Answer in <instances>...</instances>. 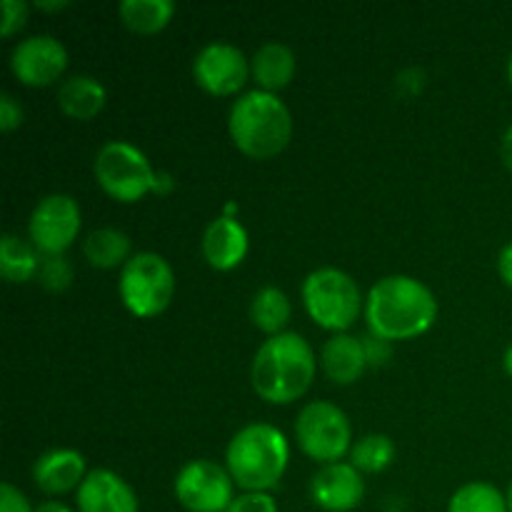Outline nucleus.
<instances>
[{"label":"nucleus","mask_w":512,"mask_h":512,"mask_svg":"<svg viewBox=\"0 0 512 512\" xmlns=\"http://www.w3.org/2000/svg\"><path fill=\"white\" fill-rule=\"evenodd\" d=\"M435 318V293L413 275H385L365 295L368 330L390 343L420 338L433 328Z\"/></svg>","instance_id":"nucleus-1"},{"label":"nucleus","mask_w":512,"mask_h":512,"mask_svg":"<svg viewBox=\"0 0 512 512\" xmlns=\"http://www.w3.org/2000/svg\"><path fill=\"white\" fill-rule=\"evenodd\" d=\"M318 373V358L300 333L273 335L258 348L250 368L253 390L270 405H290L303 398Z\"/></svg>","instance_id":"nucleus-2"},{"label":"nucleus","mask_w":512,"mask_h":512,"mask_svg":"<svg viewBox=\"0 0 512 512\" xmlns=\"http://www.w3.org/2000/svg\"><path fill=\"white\" fill-rule=\"evenodd\" d=\"M228 133L243 155L270 160L288 148L293 138V115L278 95L255 88L238 95L230 105Z\"/></svg>","instance_id":"nucleus-3"},{"label":"nucleus","mask_w":512,"mask_h":512,"mask_svg":"<svg viewBox=\"0 0 512 512\" xmlns=\"http://www.w3.org/2000/svg\"><path fill=\"white\" fill-rule=\"evenodd\" d=\"M288 463V438L270 423L245 425L225 448V468L243 493H270L283 480Z\"/></svg>","instance_id":"nucleus-4"},{"label":"nucleus","mask_w":512,"mask_h":512,"mask_svg":"<svg viewBox=\"0 0 512 512\" xmlns=\"http://www.w3.org/2000/svg\"><path fill=\"white\" fill-rule=\"evenodd\" d=\"M95 183L118 203H138L145 195L173 193L175 180L170 173L155 170L148 155L128 140H110L95 153Z\"/></svg>","instance_id":"nucleus-5"},{"label":"nucleus","mask_w":512,"mask_h":512,"mask_svg":"<svg viewBox=\"0 0 512 512\" xmlns=\"http://www.w3.org/2000/svg\"><path fill=\"white\" fill-rule=\"evenodd\" d=\"M305 313L328 333H348L365 313V298L353 275L340 268H318L308 273L300 288Z\"/></svg>","instance_id":"nucleus-6"},{"label":"nucleus","mask_w":512,"mask_h":512,"mask_svg":"<svg viewBox=\"0 0 512 512\" xmlns=\"http://www.w3.org/2000/svg\"><path fill=\"white\" fill-rule=\"evenodd\" d=\"M118 293L125 310L140 320L165 313L175 295V273L168 260L153 250L135 253L120 270Z\"/></svg>","instance_id":"nucleus-7"},{"label":"nucleus","mask_w":512,"mask_h":512,"mask_svg":"<svg viewBox=\"0 0 512 512\" xmlns=\"http://www.w3.org/2000/svg\"><path fill=\"white\" fill-rule=\"evenodd\" d=\"M295 440L310 460L323 465L343 463L353 448V425L345 410L328 400H313L295 420Z\"/></svg>","instance_id":"nucleus-8"},{"label":"nucleus","mask_w":512,"mask_h":512,"mask_svg":"<svg viewBox=\"0 0 512 512\" xmlns=\"http://www.w3.org/2000/svg\"><path fill=\"white\" fill-rule=\"evenodd\" d=\"M83 215L68 193H50L38 200L28 220V238L43 258L65 255L80 235Z\"/></svg>","instance_id":"nucleus-9"},{"label":"nucleus","mask_w":512,"mask_h":512,"mask_svg":"<svg viewBox=\"0 0 512 512\" xmlns=\"http://www.w3.org/2000/svg\"><path fill=\"white\" fill-rule=\"evenodd\" d=\"M173 493L188 512H225L235 500V483L225 465L200 458L178 470Z\"/></svg>","instance_id":"nucleus-10"},{"label":"nucleus","mask_w":512,"mask_h":512,"mask_svg":"<svg viewBox=\"0 0 512 512\" xmlns=\"http://www.w3.org/2000/svg\"><path fill=\"white\" fill-rule=\"evenodd\" d=\"M250 58L233 43L215 40L203 45L193 60V80L215 98H230L245 88L250 78Z\"/></svg>","instance_id":"nucleus-11"},{"label":"nucleus","mask_w":512,"mask_h":512,"mask_svg":"<svg viewBox=\"0 0 512 512\" xmlns=\"http://www.w3.org/2000/svg\"><path fill=\"white\" fill-rule=\"evenodd\" d=\"M68 68V50L55 35H30L10 53V70L28 88H48Z\"/></svg>","instance_id":"nucleus-12"},{"label":"nucleus","mask_w":512,"mask_h":512,"mask_svg":"<svg viewBox=\"0 0 512 512\" xmlns=\"http://www.w3.org/2000/svg\"><path fill=\"white\" fill-rule=\"evenodd\" d=\"M310 498L325 512H350L365 498V480L355 465H323L310 480Z\"/></svg>","instance_id":"nucleus-13"},{"label":"nucleus","mask_w":512,"mask_h":512,"mask_svg":"<svg viewBox=\"0 0 512 512\" xmlns=\"http://www.w3.org/2000/svg\"><path fill=\"white\" fill-rule=\"evenodd\" d=\"M80 512H140V503L128 480L113 470H90L75 493Z\"/></svg>","instance_id":"nucleus-14"},{"label":"nucleus","mask_w":512,"mask_h":512,"mask_svg":"<svg viewBox=\"0 0 512 512\" xmlns=\"http://www.w3.org/2000/svg\"><path fill=\"white\" fill-rule=\"evenodd\" d=\"M200 250H203V258L210 268L220 270V273H228V270L238 268L245 260V255H248V230L243 228V223L238 218L218 215V218L205 225Z\"/></svg>","instance_id":"nucleus-15"},{"label":"nucleus","mask_w":512,"mask_h":512,"mask_svg":"<svg viewBox=\"0 0 512 512\" xmlns=\"http://www.w3.org/2000/svg\"><path fill=\"white\" fill-rule=\"evenodd\" d=\"M85 478V458L73 448H53L33 463V483L45 495H65L70 490L78 493Z\"/></svg>","instance_id":"nucleus-16"},{"label":"nucleus","mask_w":512,"mask_h":512,"mask_svg":"<svg viewBox=\"0 0 512 512\" xmlns=\"http://www.w3.org/2000/svg\"><path fill=\"white\" fill-rule=\"evenodd\" d=\"M320 365H323V373L328 375V380H333L335 385L358 383L365 370L370 368L363 338H355L350 333L330 335L320 350Z\"/></svg>","instance_id":"nucleus-17"},{"label":"nucleus","mask_w":512,"mask_h":512,"mask_svg":"<svg viewBox=\"0 0 512 512\" xmlns=\"http://www.w3.org/2000/svg\"><path fill=\"white\" fill-rule=\"evenodd\" d=\"M295 70H298V60H295L293 48L278 43V40L260 45L250 58V73H253L258 88L265 93L278 95V90L288 88L290 80L295 78Z\"/></svg>","instance_id":"nucleus-18"},{"label":"nucleus","mask_w":512,"mask_h":512,"mask_svg":"<svg viewBox=\"0 0 512 512\" xmlns=\"http://www.w3.org/2000/svg\"><path fill=\"white\" fill-rule=\"evenodd\" d=\"M108 103V90L93 75H70L60 83L58 88V108L63 110L68 118L80 120H93L100 115V110Z\"/></svg>","instance_id":"nucleus-19"},{"label":"nucleus","mask_w":512,"mask_h":512,"mask_svg":"<svg viewBox=\"0 0 512 512\" xmlns=\"http://www.w3.org/2000/svg\"><path fill=\"white\" fill-rule=\"evenodd\" d=\"M83 255L93 268L113 270L128 263L130 255V238L128 233L118 228H95L85 235Z\"/></svg>","instance_id":"nucleus-20"},{"label":"nucleus","mask_w":512,"mask_h":512,"mask_svg":"<svg viewBox=\"0 0 512 512\" xmlns=\"http://www.w3.org/2000/svg\"><path fill=\"white\" fill-rule=\"evenodd\" d=\"M290 318H293L290 298L275 285H265L250 300V323L268 338L285 333Z\"/></svg>","instance_id":"nucleus-21"},{"label":"nucleus","mask_w":512,"mask_h":512,"mask_svg":"<svg viewBox=\"0 0 512 512\" xmlns=\"http://www.w3.org/2000/svg\"><path fill=\"white\" fill-rule=\"evenodd\" d=\"M40 263H43V258L33 243L13 233L3 235V240H0V275H3L5 283L18 285L38 278Z\"/></svg>","instance_id":"nucleus-22"},{"label":"nucleus","mask_w":512,"mask_h":512,"mask_svg":"<svg viewBox=\"0 0 512 512\" xmlns=\"http://www.w3.org/2000/svg\"><path fill=\"white\" fill-rule=\"evenodd\" d=\"M118 15L128 30L138 35H155L170 25L175 15L173 0H123Z\"/></svg>","instance_id":"nucleus-23"},{"label":"nucleus","mask_w":512,"mask_h":512,"mask_svg":"<svg viewBox=\"0 0 512 512\" xmlns=\"http://www.w3.org/2000/svg\"><path fill=\"white\" fill-rule=\"evenodd\" d=\"M395 455H398V448L390 435L370 433L355 440L348 463L355 465L360 473H383L395 463Z\"/></svg>","instance_id":"nucleus-24"},{"label":"nucleus","mask_w":512,"mask_h":512,"mask_svg":"<svg viewBox=\"0 0 512 512\" xmlns=\"http://www.w3.org/2000/svg\"><path fill=\"white\" fill-rule=\"evenodd\" d=\"M448 512H510L508 510V495L493 483L485 480H475V483H465L453 493L448 503Z\"/></svg>","instance_id":"nucleus-25"},{"label":"nucleus","mask_w":512,"mask_h":512,"mask_svg":"<svg viewBox=\"0 0 512 512\" xmlns=\"http://www.w3.org/2000/svg\"><path fill=\"white\" fill-rule=\"evenodd\" d=\"M38 280L43 288H48L50 293H63L73 283V265L68 263L65 255H55V258H43L40 263Z\"/></svg>","instance_id":"nucleus-26"},{"label":"nucleus","mask_w":512,"mask_h":512,"mask_svg":"<svg viewBox=\"0 0 512 512\" xmlns=\"http://www.w3.org/2000/svg\"><path fill=\"white\" fill-rule=\"evenodd\" d=\"M0 10H3V38H13L28 20L30 5L25 0H3Z\"/></svg>","instance_id":"nucleus-27"},{"label":"nucleus","mask_w":512,"mask_h":512,"mask_svg":"<svg viewBox=\"0 0 512 512\" xmlns=\"http://www.w3.org/2000/svg\"><path fill=\"white\" fill-rule=\"evenodd\" d=\"M225 512H278V503L270 493H240Z\"/></svg>","instance_id":"nucleus-28"},{"label":"nucleus","mask_w":512,"mask_h":512,"mask_svg":"<svg viewBox=\"0 0 512 512\" xmlns=\"http://www.w3.org/2000/svg\"><path fill=\"white\" fill-rule=\"evenodd\" d=\"M363 348L365 355H368L370 368H383V365H388L390 358H393V343L385 338H378V335L373 333L365 335Z\"/></svg>","instance_id":"nucleus-29"},{"label":"nucleus","mask_w":512,"mask_h":512,"mask_svg":"<svg viewBox=\"0 0 512 512\" xmlns=\"http://www.w3.org/2000/svg\"><path fill=\"white\" fill-rule=\"evenodd\" d=\"M23 108H20L18 100L13 98L10 93L0 95V130L3 133H13L23 125Z\"/></svg>","instance_id":"nucleus-30"},{"label":"nucleus","mask_w":512,"mask_h":512,"mask_svg":"<svg viewBox=\"0 0 512 512\" xmlns=\"http://www.w3.org/2000/svg\"><path fill=\"white\" fill-rule=\"evenodd\" d=\"M0 512H35V508L25 498V493H20V488H15L13 483H3L0 485Z\"/></svg>","instance_id":"nucleus-31"},{"label":"nucleus","mask_w":512,"mask_h":512,"mask_svg":"<svg viewBox=\"0 0 512 512\" xmlns=\"http://www.w3.org/2000/svg\"><path fill=\"white\" fill-rule=\"evenodd\" d=\"M498 273H500V280H503L508 288H512V240L508 245H503V250H500Z\"/></svg>","instance_id":"nucleus-32"},{"label":"nucleus","mask_w":512,"mask_h":512,"mask_svg":"<svg viewBox=\"0 0 512 512\" xmlns=\"http://www.w3.org/2000/svg\"><path fill=\"white\" fill-rule=\"evenodd\" d=\"M500 158H503V165L512 173V123L505 130L503 140H500Z\"/></svg>","instance_id":"nucleus-33"},{"label":"nucleus","mask_w":512,"mask_h":512,"mask_svg":"<svg viewBox=\"0 0 512 512\" xmlns=\"http://www.w3.org/2000/svg\"><path fill=\"white\" fill-rule=\"evenodd\" d=\"M68 5V0H38V3H33V8L43 10V13H55V10H65Z\"/></svg>","instance_id":"nucleus-34"},{"label":"nucleus","mask_w":512,"mask_h":512,"mask_svg":"<svg viewBox=\"0 0 512 512\" xmlns=\"http://www.w3.org/2000/svg\"><path fill=\"white\" fill-rule=\"evenodd\" d=\"M35 512H73L65 503L60 500H45V503L35 505Z\"/></svg>","instance_id":"nucleus-35"},{"label":"nucleus","mask_w":512,"mask_h":512,"mask_svg":"<svg viewBox=\"0 0 512 512\" xmlns=\"http://www.w3.org/2000/svg\"><path fill=\"white\" fill-rule=\"evenodd\" d=\"M503 368H505V373H508L510 378H512V343H510V348L505 350V355H503Z\"/></svg>","instance_id":"nucleus-36"},{"label":"nucleus","mask_w":512,"mask_h":512,"mask_svg":"<svg viewBox=\"0 0 512 512\" xmlns=\"http://www.w3.org/2000/svg\"><path fill=\"white\" fill-rule=\"evenodd\" d=\"M235 213H238V205H235V203L225 205V210H223L225 218H235Z\"/></svg>","instance_id":"nucleus-37"},{"label":"nucleus","mask_w":512,"mask_h":512,"mask_svg":"<svg viewBox=\"0 0 512 512\" xmlns=\"http://www.w3.org/2000/svg\"><path fill=\"white\" fill-rule=\"evenodd\" d=\"M505 495H508V510L512 512V483H510V488H508V493H505Z\"/></svg>","instance_id":"nucleus-38"},{"label":"nucleus","mask_w":512,"mask_h":512,"mask_svg":"<svg viewBox=\"0 0 512 512\" xmlns=\"http://www.w3.org/2000/svg\"><path fill=\"white\" fill-rule=\"evenodd\" d=\"M508 80H510V88H512V55H510V63H508Z\"/></svg>","instance_id":"nucleus-39"}]
</instances>
